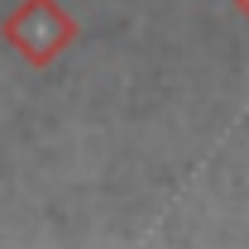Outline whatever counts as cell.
<instances>
[{"instance_id":"obj_1","label":"cell","mask_w":249,"mask_h":249,"mask_svg":"<svg viewBox=\"0 0 249 249\" xmlns=\"http://www.w3.org/2000/svg\"><path fill=\"white\" fill-rule=\"evenodd\" d=\"M5 34L19 43V53H24L29 62H48L77 29H72V19L62 15L53 0H24L19 15L5 24Z\"/></svg>"}]
</instances>
